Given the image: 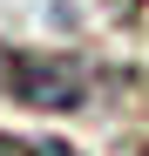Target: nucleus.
I'll use <instances>...</instances> for the list:
<instances>
[{"label":"nucleus","mask_w":149,"mask_h":156,"mask_svg":"<svg viewBox=\"0 0 149 156\" xmlns=\"http://www.w3.org/2000/svg\"><path fill=\"white\" fill-rule=\"evenodd\" d=\"M0 156H81V149L61 143V136H14V129H0Z\"/></svg>","instance_id":"nucleus-2"},{"label":"nucleus","mask_w":149,"mask_h":156,"mask_svg":"<svg viewBox=\"0 0 149 156\" xmlns=\"http://www.w3.org/2000/svg\"><path fill=\"white\" fill-rule=\"evenodd\" d=\"M136 156H149V149H136Z\"/></svg>","instance_id":"nucleus-4"},{"label":"nucleus","mask_w":149,"mask_h":156,"mask_svg":"<svg viewBox=\"0 0 149 156\" xmlns=\"http://www.w3.org/2000/svg\"><path fill=\"white\" fill-rule=\"evenodd\" d=\"M95 88H102V68L68 55V48L0 41V102H20V109H41V115H74L95 102Z\"/></svg>","instance_id":"nucleus-1"},{"label":"nucleus","mask_w":149,"mask_h":156,"mask_svg":"<svg viewBox=\"0 0 149 156\" xmlns=\"http://www.w3.org/2000/svg\"><path fill=\"white\" fill-rule=\"evenodd\" d=\"M102 7H109L115 20H142V14H149V0H102Z\"/></svg>","instance_id":"nucleus-3"}]
</instances>
